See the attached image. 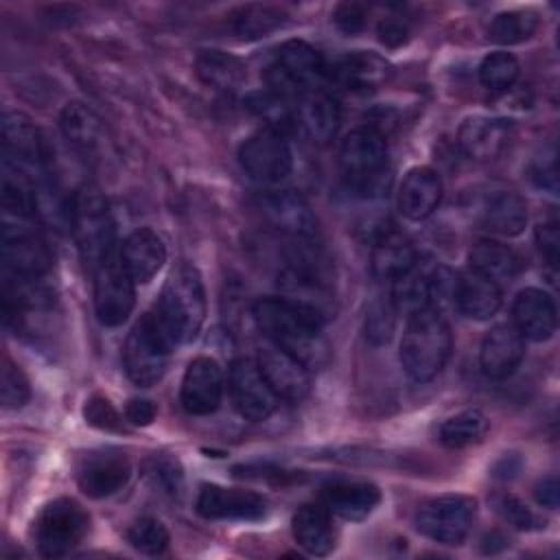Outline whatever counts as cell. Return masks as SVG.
<instances>
[{
  "label": "cell",
  "mask_w": 560,
  "mask_h": 560,
  "mask_svg": "<svg viewBox=\"0 0 560 560\" xmlns=\"http://www.w3.org/2000/svg\"><path fill=\"white\" fill-rule=\"evenodd\" d=\"M252 315L269 343L282 348L308 370H317L328 361L330 348L324 324L317 317L300 311L280 295L256 300Z\"/></svg>",
  "instance_id": "obj_1"
},
{
  "label": "cell",
  "mask_w": 560,
  "mask_h": 560,
  "mask_svg": "<svg viewBox=\"0 0 560 560\" xmlns=\"http://www.w3.org/2000/svg\"><path fill=\"white\" fill-rule=\"evenodd\" d=\"M151 315L173 348L197 339L206 319V289L192 265L182 262L171 271Z\"/></svg>",
  "instance_id": "obj_2"
},
{
  "label": "cell",
  "mask_w": 560,
  "mask_h": 560,
  "mask_svg": "<svg viewBox=\"0 0 560 560\" xmlns=\"http://www.w3.org/2000/svg\"><path fill=\"white\" fill-rule=\"evenodd\" d=\"M453 350L451 326L442 311L427 306L407 317L400 341V363L409 378L427 383L440 374Z\"/></svg>",
  "instance_id": "obj_3"
},
{
  "label": "cell",
  "mask_w": 560,
  "mask_h": 560,
  "mask_svg": "<svg viewBox=\"0 0 560 560\" xmlns=\"http://www.w3.org/2000/svg\"><path fill=\"white\" fill-rule=\"evenodd\" d=\"M339 168L346 188L363 199L378 197L387 190V142L374 127L352 129L339 147Z\"/></svg>",
  "instance_id": "obj_4"
},
{
  "label": "cell",
  "mask_w": 560,
  "mask_h": 560,
  "mask_svg": "<svg viewBox=\"0 0 560 560\" xmlns=\"http://www.w3.org/2000/svg\"><path fill=\"white\" fill-rule=\"evenodd\" d=\"M70 230L90 271L114 254V221L107 199L96 186L83 184L70 197Z\"/></svg>",
  "instance_id": "obj_5"
},
{
  "label": "cell",
  "mask_w": 560,
  "mask_h": 560,
  "mask_svg": "<svg viewBox=\"0 0 560 560\" xmlns=\"http://www.w3.org/2000/svg\"><path fill=\"white\" fill-rule=\"evenodd\" d=\"M326 77V63L322 55L302 39H289L278 46L273 61L265 70L267 90L298 103L304 94L319 90Z\"/></svg>",
  "instance_id": "obj_6"
},
{
  "label": "cell",
  "mask_w": 560,
  "mask_h": 560,
  "mask_svg": "<svg viewBox=\"0 0 560 560\" xmlns=\"http://www.w3.org/2000/svg\"><path fill=\"white\" fill-rule=\"evenodd\" d=\"M173 343L164 337L151 313H144L129 330L122 346V365L129 381L138 387L155 385L171 359Z\"/></svg>",
  "instance_id": "obj_7"
},
{
  "label": "cell",
  "mask_w": 560,
  "mask_h": 560,
  "mask_svg": "<svg viewBox=\"0 0 560 560\" xmlns=\"http://www.w3.org/2000/svg\"><path fill=\"white\" fill-rule=\"evenodd\" d=\"M90 532V514L74 499H55L42 508L33 525V538L44 558H61L83 542Z\"/></svg>",
  "instance_id": "obj_8"
},
{
  "label": "cell",
  "mask_w": 560,
  "mask_h": 560,
  "mask_svg": "<svg viewBox=\"0 0 560 560\" xmlns=\"http://www.w3.org/2000/svg\"><path fill=\"white\" fill-rule=\"evenodd\" d=\"M477 501L468 494H442L424 501L416 512V527L440 545H462L472 529Z\"/></svg>",
  "instance_id": "obj_9"
},
{
  "label": "cell",
  "mask_w": 560,
  "mask_h": 560,
  "mask_svg": "<svg viewBox=\"0 0 560 560\" xmlns=\"http://www.w3.org/2000/svg\"><path fill=\"white\" fill-rule=\"evenodd\" d=\"M4 217L2 223V241H0V256L4 265V273L39 280L52 267V254L46 241L26 225L22 219Z\"/></svg>",
  "instance_id": "obj_10"
},
{
  "label": "cell",
  "mask_w": 560,
  "mask_h": 560,
  "mask_svg": "<svg viewBox=\"0 0 560 560\" xmlns=\"http://www.w3.org/2000/svg\"><path fill=\"white\" fill-rule=\"evenodd\" d=\"M94 313L103 326H120L133 311L136 282L120 256L105 258L94 271Z\"/></svg>",
  "instance_id": "obj_11"
},
{
  "label": "cell",
  "mask_w": 560,
  "mask_h": 560,
  "mask_svg": "<svg viewBox=\"0 0 560 560\" xmlns=\"http://www.w3.org/2000/svg\"><path fill=\"white\" fill-rule=\"evenodd\" d=\"M238 162L260 184H278L293 168V155L284 136L271 127H262L245 138L238 149Z\"/></svg>",
  "instance_id": "obj_12"
},
{
  "label": "cell",
  "mask_w": 560,
  "mask_h": 560,
  "mask_svg": "<svg viewBox=\"0 0 560 560\" xmlns=\"http://www.w3.org/2000/svg\"><path fill=\"white\" fill-rule=\"evenodd\" d=\"M228 389L230 398L236 407V411L252 422L267 420L278 405V396L265 381L260 368L252 359H234L230 363V374H228Z\"/></svg>",
  "instance_id": "obj_13"
},
{
  "label": "cell",
  "mask_w": 560,
  "mask_h": 560,
  "mask_svg": "<svg viewBox=\"0 0 560 560\" xmlns=\"http://www.w3.org/2000/svg\"><path fill=\"white\" fill-rule=\"evenodd\" d=\"M131 477L129 459L118 451H92L77 464V486L92 499H105L127 486Z\"/></svg>",
  "instance_id": "obj_14"
},
{
  "label": "cell",
  "mask_w": 560,
  "mask_h": 560,
  "mask_svg": "<svg viewBox=\"0 0 560 560\" xmlns=\"http://www.w3.org/2000/svg\"><path fill=\"white\" fill-rule=\"evenodd\" d=\"M223 396V370L212 357H195L179 385V402L190 416L217 411Z\"/></svg>",
  "instance_id": "obj_15"
},
{
  "label": "cell",
  "mask_w": 560,
  "mask_h": 560,
  "mask_svg": "<svg viewBox=\"0 0 560 560\" xmlns=\"http://www.w3.org/2000/svg\"><path fill=\"white\" fill-rule=\"evenodd\" d=\"M197 512L208 521H258L267 514V501L252 490L206 483L197 497Z\"/></svg>",
  "instance_id": "obj_16"
},
{
  "label": "cell",
  "mask_w": 560,
  "mask_h": 560,
  "mask_svg": "<svg viewBox=\"0 0 560 560\" xmlns=\"http://www.w3.org/2000/svg\"><path fill=\"white\" fill-rule=\"evenodd\" d=\"M256 363L265 381L278 396V400L282 398L287 402H300L308 394V387H311L308 368L302 365L295 357H291L282 348L273 343L260 348Z\"/></svg>",
  "instance_id": "obj_17"
},
{
  "label": "cell",
  "mask_w": 560,
  "mask_h": 560,
  "mask_svg": "<svg viewBox=\"0 0 560 560\" xmlns=\"http://www.w3.org/2000/svg\"><path fill=\"white\" fill-rule=\"evenodd\" d=\"M525 354V339L514 324L490 328L479 348L481 372L492 381H503L516 372Z\"/></svg>",
  "instance_id": "obj_18"
},
{
  "label": "cell",
  "mask_w": 560,
  "mask_h": 560,
  "mask_svg": "<svg viewBox=\"0 0 560 560\" xmlns=\"http://www.w3.org/2000/svg\"><path fill=\"white\" fill-rule=\"evenodd\" d=\"M392 74V66L376 52L357 50L337 59L326 68V77L348 90V92H368L383 85Z\"/></svg>",
  "instance_id": "obj_19"
},
{
  "label": "cell",
  "mask_w": 560,
  "mask_h": 560,
  "mask_svg": "<svg viewBox=\"0 0 560 560\" xmlns=\"http://www.w3.org/2000/svg\"><path fill=\"white\" fill-rule=\"evenodd\" d=\"M512 122L497 116H468L457 131L459 149L472 160H494L510 142Z\"/></svg>",
  "instance_id": "obj_20"
},
{
  "label": "cell",
  "mask_w": 560,
  "mask_h": 560,
  "mask_svg": "<svg viewBox=\"0 0 560 560\" xmlns=\"http://www.w3.org/2000/svg\"><path fill=\"white\" fill-rule=\"evenodd\" d=\"M514 328L523 335V339L545 341L556 332L558 311L553 298L542 289H523L512 304Z\"/></svg>",
  "instance_id": "obj_21"
},
{
  "label": "cell",
  "mask_w": 560,
  "mask_h": 560,
  "mask_svg": "<svg viewBox=\"0 0 560 560\" xmlns=\"http://www.w3.org/2000/svg\"><path fill=\"white\" fill-rule=\"evenodd\" d=\"M262 212L267 221L282 234L295 238H315L317 221L311 206L295 190H278L265 197Z\"/></svg>",
  "instance_id": "obj_22"
},
{
  "label": "cell",
  "mask_w": 560,
  "mask_h": 560,
  "mask_svg": "<svg viewBox=\"0 0 560 560\" xmlns=\"http://www.w3.org/2000/svg\"><path fill=\"white\" fill-rule=\"evenodd\" d=\"M118 256L131 280L136 284H147L166 262V245L151 228H138L122 241Z\"/></svg>",
  "instance_id": "obj_23"
},
{
  "label": "cell",
  "mask_w": 560,
  "mask_h": 560,
  "mask_svg": "<svg viewBox=\"0 0 560 560\" xmlns=\"http://www.w3.org/2000/svg\"><path fill=\"white\" fill-rule=\"evenodd\" d=\"M479 221L501 236H518L527 225V203L512 188H492L479 201Z\"/></svg>",
  "instance_id": "obj_24"
},
{
  "label": "cell",
  "mask_w": 560,
  "mask_h": 560,
  "mask_svg": "<svg viewBox=\"0 0 560 560\" xmlns=\"http://www.w3.org/2000/svg\"><path fill=\"white\" fill-rule=\"evenodd\" d=\"M2 149L4 160L24 171L44 162L42 136L33 120L22 112H7L2 116Z\"/></svg>",
  "instance_id": "obj_25"
},
{
  "label": "cell",
  "mask_w": 560,
  "mask_h": 560,
  "mask_svg": "<svg viewBox=\"0 0 560 560\" xmlns=\"http://www.w3.org/2000/svg\"><path fill=\"white\" fill-rule=\"evenodd\" d=\"M381 501V492L370 481H332L322 488V505L343 521L368 518Z\"/></svg>",
  "instance_id": "obj_26"
},
{
  "label": "cell",
  "mask_w": 560,
  "mask_h": 560,
  "mask_svg": "<svg viewBox=\"0 0 560 560\" xmlns=\"http://www.w3.org/2000/svg\"><path fill=\"white\" fill-rule=\"evenodd\" d=\"M442 199V179L429 166H416L407 171L400 190L398 208L411 221H422L438 208Z\"/></svg>",
  "instance_id": "obj_27"
},
{
  "label": "cell",
  "mask_w": 560,
  "mask_h": 560,
  "mask_svg": "<svg viewBox=\"0 0 560 560\" xmlns=\"http://www.w3.org/2000/svg\"><path fill=\"white\" fill-rule=\"evenodd\" d=\"M295 127H300L311 142L326 144L339 127L337 101L322 90L304 94L295 105Z\"/></svg>",
  "instance_id": "obj_28"
},
{
  "label": "cell",
  "mask_w": 560,
  "mask_h": 560,
  "mask_svg": "<svg viewBox=\"0 0 560 560\" xmlns=\"http://www.w3.org/2000/svg\"><path fill=\"white\" fill-rule=\"evenodd\" d=\"M59 127L63 138L85 158H96L105 149V129L101 118L83 103L72 101L61 109Z\"/></svg>",
  "instance_id": "obj_29"
},
{
  "label": "cell",
  "mask_w": 560,
  "mask_h": 560,
  "mask_svg": "<svg viewBox=\"0 0 560 560\" xmlns=\"http://www.w3.org/2000/svg\"><path fill=\"white\" fill-rule=\"evenodd\" d=\"M501 304H503V293L494 280L472 269L457 276L455 306L462 315L470 319H490L492 315H497Z\"/></svg>",
  "instance_id": "obj_30"
},
{
  "label": "cell",
  "mask_w": 560,
  "mask_h": 560,
  "mask_svg": "<svg viewBox=\"0 0 560 560\" xmlns=\"http://www.w3.org/2000/svg\"><path fill=\"white\" fill-rule=\"evenodd\" d=\"M293 538L311 556H328L335 549L330 512L322 503H306L293 514Z\"/></svg>",
  "instance_id": "obj_31"
},
{
  "label": "cell",
  "mask_w": 560,
  "mask_h": 560,
  "mask_svg": "<svg viewBox=\"0 0 560 560\" xmlns=\"http://www.w3.org/2000/svg\"><path fill=\"white\" fill-rule=\"evenodd\" d=\"M372 273L378 280L394 282L418 265V252L411 241L398 232H381L372 247Z\"/></svg>",
  "instance_id": "obj_32"
},
{
  "label": "cell",
  "mask_w": 560,
  "mask_h": 560,
  "mask_svg": "<svg viewBox=\"0 0 560 560\" xmlns=\"http://www.w3.org/2000/svg\"><path fill=\"white\" fill-rule=\"evenodd\" d=\"M468 260H470L472 271L494 280L497 284L514 280L523 269L521 256L510 245L492 241V238H479L472 245Z\"/></svg>",
  "instance_id": "obj_33"
},
{
  "label": "cell",
  "mask_w": 560,
  "mask_h": 560,
  "mask_svg": "<svg viewBox=\"0 0 560 560\" xmlns=\"http://www.w3.org/2000/svg\"><path fill=\"white\" fill-rule=\"evenodd\" d=\"M195 72L203 85L219 92H234L243 85L247 68L243 59L232 52L208 48L195 57Z\"/></svg>",
  "instance_id": "obj_34"
},
{
  "label": "cell",
  "mask_w": 560,
  "mask_h": 560,
  "mask_svg": "<svg viewBox=\"0 0 560 560\" xmlns=\"http://www.w3.org/2000/svg\"><path fill=\"white\" fill-rule=\"evenodd\" d=\"M2 210L4 217L28 221L37 212V190L31 177L22 166L11 164L9 160L2 162Z\"/></svg>",
  "instance_id": "obj_35"
},
{
  "label": "cell",
  "mask_w": 560,
  "mask_h": 560,
  "mask_svg": "<svg viewBox=\"0 0 560 560\" xmlns=\"http://www.w3.org/2000/svg\"><path fill=\"white\" fill-rule=\"evenodd\" d=\"M287 22V13L271 4H245L230 13V28L243 39H258L278 31Z\"/></svg>",
  "instance_id": "obj_36"
},
{
  "label": "cell",
  "mask_w": 560,
  "mask_h": 560,
  "mask_svg": "<svg viewBox=\"0 0 560 560\" xmlns=\"http://www.w3.org/2000/svg\"><path fill=\"white\" fill-rule=\"evenodd\" d=\"M429 276L420 262L409 269L407 273H402L400 278H396L392 284V304L396 308V313L402 315H413L427 306H431V289H429Z\"/></svg>",
  "instance_id": "obj_37"
},
{
  "label": "cell",
  "mask_w": 560,
  "mask_h": 560,
  "mask_svg": "<svg viewBox=\"0 0 560 560\" xmlns=\"http://www.w3.org/2000/svg\"><path fill=\"white\" fill-rule=\"evenodd\" d=\"M488 431V418L479 409H466L440 424V442L446 448H464L481 442Z\"/></svg>",
  "instance_id": "obj_38"
},
{
  "label": "cell",
  "mask_w": 560,
  "mask_h": 560,
  "mask_svg": "<svg viewBox=\"0 0 560 560\" xmlns=\"http://www.w3.org/2000/svg\"><path fill=\"white\" fill-rule=\"evenodd\" d=\"M538 28V18L532 11H503L490 22L488 35L492 42L512 46L529 39Z\"/></svg>",
  "instance_id": "obj_39"
},
{
  "label": "cell",
  "mask_w": 560,
  "mask_h": 560,
  "mask_svg": "<svg viewBox=\"0 0 560 560\" xmlns=\"http://www.w3.org/2000/svg\"><path fill=\"white\" fill-rule=\"evenodd\" d=\"M518 72H521L518 59L512 52L497 50L481 61L479 81L490 92H505L514 85V81L518 79Z\"/></svg>",
  "instance_id": "obj_40"
},
{
  "label": "cell",
  "mask_w": 560,
  "mask_h": 560,
  "mask_svg": "<svg viewBox=\"0 0 560 560\" xmlns=\"http://www.w3.org/2000/svg\"><path fill=\"white\" fill-rule=\"evenodd\" d=\"M247 105L256 116H260L267 122V127H271L280 133H282V129H289L295 125V109L291 107V103L269 90L249 94Z\"/></svg>",
  "instance_id": "obj_41"
},
{
  "label": "cell",
  "mask_w": 560,
  "mask_h": 560,
  "mask_svg": "<svg viewBox=\"0 0 560 560\" xmlns=\"http://www.w3.org/2000/svg\"><path fill=\"white\" fill-rule=\"evenodd\" d=\"M168 529L155 516H140L127 529V542L149 556H158L168 547Z\"/></svg>",
  "instance_id": "obj_42"
},
{
  "label": "cell",
  "mask_w": 560,
  "mask_h": 560,
  "mask_svg": "<svg viewBox=\"0 0 560 560\" xmlns=\"http://www.w3.org/2000/svg\"><path fill=\"white\" fill-rule=\"evenodd\" d=\"M0 398H2V407L9 411L22 409L31 400V383L22 372V368L15 365L9 357L2 359Z\"/></svg>",
  "instance_id": "obj_43"
},
{
  "label": "cell",
  "mask_w": 560,
  "mask_h": 560,
  "mask_svg": "<svg viewBox=\"0 0 560 560\" xmlns=\"http://www.w3.org/2000/svg\"><path fill=\"white\" fill-rule=\"evenodd\" d=\"M394 326H396V308L392 300H374L365 315V337L376 346L387 343L394 335Z\"/></svg>",
  "instance_id": "obj_44"
},
{
  "label": "cell",
  "mask_w": 560,
  "mask_h": 560,
  "mask_svg": "<svg viewBox=\"0 0 560 560\" xmlns=\"http://www.w3.org/2000/svg\"><path fill=\"white\" fill-rule=\"evenodd\" d=\"M144 470L153 488H160L166 494H177L182 490V468L175 459L164 455H153L144 464Z\"/></svg>",
  "instance_id": "obj_45"
},
{
  "label": "cell",
  "mask_w": 560,
  "mask_h": 560,
  "mask_svg": "<svg viewBox=\"0 0 560 560\" xmlns=\"http://www.w3.org/2000/svg\"><path fill=\"white\" fill-rule=\"evenodd\" d=\"M83 418L94 429L116 431V433H122L125 422H127V420H122V416L116 411V407L105 396L88 398L85 407H83Z\"/></svg>",
  "instance_id": "obj_46"
},
{
  "label": "cell",
  "mask_w": 560,
  "mask_h": 560,
  "mask_svg": "<svg viewBox=\"0 0 560 560\" xmlns=\"http://www.w3.org/2000/svg\"><path fill=\"white\" fill-rule=\"evenodd\" d=\"M497 512L516 529H538L545 527V521L532 512L521 499L512 494H501L497 499Z\"/></svg>",
  "instance_id": "obj_47"
},
{
  "label": "cell",
  "mask_w": 560,
  "mask_h": 560,
  "mask_svg": "<svg viewBox=\"0 0 560 560\" xmlns=\"http://www.w3.org/2000/svg\"><path fill=\"white\" fill-rule=\"evenodd\" d=\"M365 18H368V11L363 4L359 2H341L335 7L332 11V22L335 26L346 33V35H357L365 28Z\"/></svg>",
  "instance_id": "obj_48"
},
{
  "label": "cell",
  "mask_w": 560,
  "mask_h": 560,
  "mask_svg": "<svg viewBox=\"0 0 560 560\" xmlns=\"http://www.w3.org/2000/svg\"><path fill=\"white\" fill-rule=\"evenodd\" d=\"M536 245L542 254V258L551 265L558 267V252H560V232H558V221H545L536 228Z\"/></svg>",
  "instance_id": "obj_49"
},
{
  "label": "cell",
  "mask_w": 560,
  "mask_h": 560,
  "mask_svg": "<svg viewBox=\"0 0 560 560\" xmlns=\"http://www.w3.org/2000/svg\"><path fill=\"white\" fill-rule=\"evenodd\" d=\"M155 413H158V409L149 398H131L125 405V420L136 427L151 424L155 420Z\"/></svg>",
  "instance_id": "obj_50"
},
{
  "label": "cell",
  "mask_w": 560,
  "mask_h": 560,
  "mask_svg": "<svg viewBox=\"0 0 560 560\" xmlns=\"http://www.w3.org/2000/svg\"><path fill=\"white\" fill-rule=\"evenodd\" d=\"M378 39L389 46V48H398L402 44H407L409 39V28L402 20H396V18H385L381 24H378Z\"/></svg>",
  "instance_id": "obj_51"
},
{
  "label": "cell",
  "mask_w": 560,
  "mask_h": 560,
  "mask_svg": "<svg viewBox=\"0 0 560 560\" xmlns=\"http://www.w3.org/2000/svg\"><path fill=\"white\" fill-rule=\"evenodd\" d=\"M534 497L538 501V505L556 510L558 508V497H560V486H558V477L549 475L545 479H540L534 488Z\"/></svg>",
  "instance_id": "obj_52"
}]
</instances>
